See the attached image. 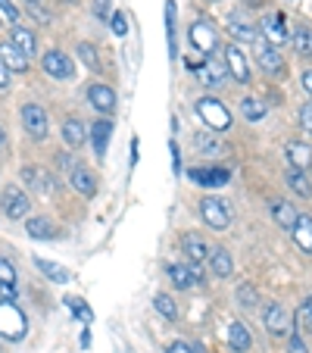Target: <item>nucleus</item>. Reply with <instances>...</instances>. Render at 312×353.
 I'll return each mask as SVG.
<instances>
[{
	"label": "nucleus",
	"mask_w": 312,
	"mask_h": 353,
	"mask_svg": "<svg viewBox=\"0 0 312 353\" xmlns=\"http://www.w3.org/2000/svg\"><path fill=\"white\" fill-rule=\"evenodd\" d=\"M197 116L203 119V125L209 128V132H228L231 122H234L231 113H228V107L219 97H200L197 100Z\"/></svg>",
	"instance_id": "1"
},
{
	"label": "nucleus",
	"mask_w": 312,
	"mask_h": 353,
	"mask_svg": "<svg viewBox=\"0 0 312 353\" xmlns=\"http://www.w3.org/2000/svg\"><path fill=\"white\" fill-rule=\"evenodd\" d=\"M28 332V319L22 316V310L10 300H0V338L7 341H22Z\"/></svg>",
	"instance_id": "2"
},
{
	"label": "nucleus",
	"mask_w": 312,
	"mask_h": 353,
	"mask_svg": "<svg viewBox=\"0 0 312 353\" xmlns=\"http://www.w3.org/2000/svg\"><path fill=\"white\" fill-rule=\"evenodd\" d=\"M200 216H203V222L213 228V232H225L234 219L228 200H222V197H203L200 200Z\"/></svg>",
	"instance_id": "3"
},
{
	"label": "nucleus",
	"mask_w": 312,
	"mask_h": 353,
	"mask_svg": "<svg viewBox=\"0 0 312 353\" xmlns=\"http://www.w3.org/2000/svg\"><path fill=\"white\" fill-rule=\"evenodd\" d=\"M0 207H3V213H7L10 219H25L28 210H32V200H28V194L22 191V188L10 185L0 194Z\"/></svg>",
	"instance_id": "4"
},
{
	"label": "nucleus",
	"mask_w": 312,
	"mask_h": 353,
	"mask_svg": "<svg viewBox=\"0 0 312 353\" xmlns=\"http://www.w3.org/2000/svg\"><path fill=\"white\" fill-rule=\"evenodd\" d=\"M191 44L197 47L203 57H216V47H219V34L206 19H197L191 26Z\"/></svg>",
	"instance_id": "5"
},
{
	"label": "nucleus",
	"mask_w": 312,
	"mask_h": 353,
	"mask_svg": "<svg viewBox=\"0 0 312 353\" xmlns=\"http://www.w3.org/2000/svg\"><path fill=\"white\" fill-rule=\"evenodd\" d=\"M228 75H231V72H228L225 60H219V57H203V60H200V66H197V79L203 81L206 88L225 85Z\"/></svg>",
	"instance_id": "6"
},
{
	"label": "nucleus",
	"mask_w": 312,
	"mask_h": 353,
	"mask_svg": "<svg viewBox=\"0 0 312 353\" xmlns=\"http://www.w3.org/2000/svg\"><path fill=\"white\" fill-rule=\"evenodd\" d=\"M166 275H169V281H172L178 291H191V288L203 285V269H200V266L187 269V266H181V263H169Z\"/></svg>",
	"instance_id": "7"
},
{
	"label": "nucleus",
	"mask_w": 312,
	"mask_h": 353,
	"mask_svg": "<svg viewBox=\"0 0 312 353\" xmlns=\"http://www.w3.org/2000/svg\"><path fill=\"white\" fill-rule=\"evenodd\" d=\"M41 66H44V72L50 75V79H60V81H69L75 75V63L69 60L63 50H47Z\"/></svg>",
	"instance_id": "8"
},
{
	"label": "nucleus",
	"mask_w": 312,
	"mask_h": 353,
	"mask_svg": "<svg viewBox=\"0 0 312 353\" xmlns=\"http://www.w3.org/2000/svg\"><path fill=\"white\" fill-rule=\"evenodd\" d=\"M22 125H25V132L32 134L34 141H44L47 138V113L41 103H25L22 107Z\"/></svg>",
	"instance_id": "9"
},
{
	"label": "nucleus",
	"mask_w": 312,
	"mask_h": 353,
	"mask_svg": "<svg viewBox=\"0 0 312 353\" xmlns=\"http://www.w3.org/2000/svg\"><path fill=\"white\" fill-rule=\"evenodd\" d=\"M266 328L272 338H291V316L281 303H269L266 307Z\"/></svg>",
	"instance_id": "10"
},
{
	"label": "nucleus",
	"mask_w": 312,
	"mask_h": 353,
	"mask_svg": "<svg viewBox=\"0 0 312 353\" xmlns=\"http://www.w3.org/2000/svg\"><path fill=\"white\" fill-rule=\"evenodd\" d=\"M187 179L197 181L200 188H222L228 185V169H219V166H194L187 169Z\"/></svg>",
	"instance_id": "11"
},
{
	"label": "nucleus",
	"mask_w": 312,
	"mask_h": 353,
	"mask_svg": "<svg viewBox=\"0 0 312 353\" xmlns=\"http://www.w3.org/2000/svg\"><path fill=\"white\" fill-rule=\"evenodd\" d=\"M225 66H228V72H231L234 81H240V85H247V81H250V63H247V54L240 50L238 44H228L225 47Z\"/></svg>",
	"instance_id": "12"
},
{
	"label": "nucleus",
	"mask_w": 312,
	"mask_h": 353,
	"mask_svg": "<svg viewBox=\"0 0 312 353\" xmlns=\"http://www.w3.org/2000/svg\"><path fill=\"white\" fill-rule=\"evenodd\" d=\"M87 100H91V107L97 110V113H103V116H110V113H116V91L110 85H91L87 88Z\"/></svg>",
	"instance_id": "13"
},
{
	"label": "nucleus",
	"mask_w": 312,
	"mask_h": 353,
	"mask_svg": "<svg viewBox=\"0 0 312 353\" xmlns=\"http://www.w3.org/2000/svg\"><path fill=\"white\" fill-rule=\"evenodd\" d=\"M259 32H262V38H266L272 47L284 44V41H287L284 16H281V13H269V16H262V22H259Z\"/></svg>",
	"instance_id": "14"
},
{
	"label": "nucleus",
	"mask_w": 312,
	"mask_h": 353,
	"mask_svg": "<svg viewBox=\"0 0 312 353\" xmlns=\"http://www.w3.org/2000/svg\"><path fill=\"white\" fill-rule=\"evenodd\" d=\"M22 179H25V185L32 188V191H38V194H54L56 191V181H54V175L47 172V169L25 166L22 169Z\"/></svg>",
	"instance_id": "15"
},
{
	"label": "nucleus",
	"mask_w": 312,
	"mask_h": 353,
	"mask_svg": "<svg viewBox=\"0 0 312 353\" xmlns=\"http://www.w3.org/2000/svg\"><path fill=\"white\" fill-rule=\"evenodd\" d=\"M69 185H72L79 194H85V197H94V194H97V175H94L91 169L75 163V166L69 169Z\"/></svg>",
	"instance_id": "16"
},
{
	"label": "nucleus",
	"mask_w": 312,
	"mask_h": 353,
	"mask_svg": "<svg viewBox=\"0 0 312 353\" xmlns=\"http://www.w3.org/2000/svg\"><path fill=\"white\" fill-rule=\"evenodd\" d=\"M0 63H3L10 72H25L28 69V57L22 54L13 41H3V44H0Z\"/></svg>",
	"instance_id": "17"
},
{
	"label": "nucleus",
	"mask_w": 312,
	"mask_h": 353,
	"mask_svg": "<svg viewBox=\"0 0 312 353\" xmlns=\"http://www.w3.org/2000/svg\"><path fill=\"white\" fill-rule=\"evenodd\" d=\"M181 250H185V254L191 256L194 263H203V260H209V254H213V250H209V244H206V241L200 238L197 232H187L185 238H181Z\"/></svg>",
	"instance_id": "18"
},
{
	"label": "nucleus",
	"mask_w": 312,
	"mask_h": 353,
	"mask_svg": "<svg viewBox=\"0 0 312 353\" xmlns=\"http://www.w3.org/2000/svg\"><path fill=\"white\" fill-rule=\"evenodd\" d=\"M110 138H113V122L110 119H97L91 125V141H94V154L97 157H107V147Z\"/></svg>",
	"instance_id": "19"
},
{
	"label": "nucleus",
	"mask_w": 312,
	"mask_h": 353,
	"mask_svg": "<svg viewBox=\"0 0 312 353\" xmlns=\"http://www.w3.org/2000/svg\"><path fill=\"white\" fill-rule=\"evenodd\" d=\"M272 216H275V222H278L284 232H293V225H297V219H300V213H297V207L293 203H287V200H272Z\"/></svg>",
	"instance_id": "20"
},
{
	"label": "nucleus",
	"mask_w": 312,
	"mask_h": 353,
	"mask_svg": "<svg viewBox=\"0 0 312 353\" xmlns=\"http://www.w3.org/2000/svg\"><path fill=\"white\" fill-rule=\"evenodd\" d=\"M291 238H293V244H297L303 254H312V216L300 213V219H297V225H293Z\"/></svg>",
	"instance_id": "21"
},
{
	"label": "nucleus",
	"mask_w": 312,
	"mask_h": 353,
	"mask_svg": "<svg viewBox=\"0 0 312 353\" xmlns=\"http://www.w3.org/2000/svg\"><path fill=\"white\" fill-rule=\"evenodd\" d=\"M250 344H253L250 328H247L244 322H231V328H228V347H231L234 353H247Z\"/></svg>",
	"instance_id": "22"
},
{
	"label": "nucleus",
	"mask_w": 312,
	"mask_h": 353,
	"mask_svg": "<svg viewBox=\"0 0 312 353\" xmlns=\"http://www.w3.org/2000/svg\"><path fill=\"white\" fill-rule=\"evenodd\" d=\"M63 138H66L69 147H75V150H79V147L87 141V125L79 119V116H75V119H66V122H63Z\"/></svg>",
	"instance_id": "23"
},
{
	"label": "nucleus",
	"mask_w": 312,
	"mask_h": 353,
	"mask_svg": "<svg viewBox=\"0 0 312 353\" xmlns=\"http://www.w3.org/2000/svg\"><path fill=\"white\" fill-rule=\"evenodd\" d=\"M10 41H13L16 47H19V50L28 57V60H32V57L38 54V41H34V32H32V28H22V26H16L13 32H10Z\"/></svg>",
	"instance_id": "24"
},
{
	"label": "nucleus",
	"mask_w": 312,
	"mask_h": 353,
	"mask_svg": "<svg viewBox=\"0 0 312 353\" xmlns=\"http://www.w3.org/2000/svg\"><path fill=\"white\" fill-rule=\"evenodd\" d=\"M284 150H287V160H291V166H293V169H303V172H306V166L312 163V150H309V144L291 141V144H287Z\"/></svg>",
	"instance_id": "25"
},
{
	"label": "nucleus",
	"mask_w": 312,
	"mask_h": 353,
	"mask_svg": "<svg viewBox=\"0 0 312 353\" xmlns=\"http://www.w3.org/2000/svg\"><path fill=\"white\" fill-rule=\"evenodd\" d=\"M256 57H259V66L266 69L269 75H281V72H284V63H281V54L275 50L272 44H269V47H259V54H256Z\"/></svg>",
	"instance_id": "26"
},
{
	"label": "nucleus",
	"mask_w": 312,
	"mask_h": 353,
	"mask_svg": "<svg viewBox=\"0 0 312 353\" xmlns=\"http://www.w3.org/2000/svg\"><path fill=\"white\" fill-rule=\"evenodd\" d=\"M209 266H213V272L219 275V279H228L231 269H234V260H231V254H228L225 247H216L213 254H209Z\"/></svg>",
	"instance_id": "27"
},
{
	"label": "nucleus",
	"mask_w": 312,
	"mask_h": 353,
	"mask_svg": "<svg viewBox=\"0 0 312 353\" xmlns=\"http://www.w3.org/2000/svg\"><path fill=\"white\" fill-rule=\"evenodd\" d=\"M225 28H228V32H231L238 41H247V44H253V41H256V34H259L256 28H253L250 22H244V19H240V16H228Z\"/></svg>",
	"instance_id": "28"
},
{
	"label": "nucleus",
	"mask_w": 312,
	"mask_h": 353,
	"mask_svg": "<svg viewBox=\"0 0 312 353\" xmlns=\"http://www.w3.org/2000/svg\"><path fill=\"white\" fill-rule=\"evenodd\" d=\"M34 266H38L50 281H56V285H66V281L72 279V272H69L66 266H60V263H50V260H41V256H38V260H34Z\"/></svg>",
	"instance_id": "29"
},
{
	"label": "nucleus",
	"mask_w": 312,
	"mask_h": 353,
	"mask_svg": "<svg viewBox=\"0 0 312 353\" xmlns=\"http://www.w3.org/2000/svg\"><path fill=\"white\" fill-rule=\"evenodd\" d=\"M287 188H291L293 194H300V197H312V185L303 169H291V172H287Z\"/></svg>",
	"instance_id": "30"
},
{
	"label": "nucleus",
	"mask_w": 312,
	"mask_h": 353,
	"mask_svg": "<svg viewBox=\"0 0 312 353\" xmlns=\"http://www.w3.org/2000/svg\"><path fill=\"white\" fill-rule=\"evenodd\" d=\"M25 232H28V238H34V241H50L54 238V225L47 219H25Z\"/></svg>",
	"instance_id": "31"
},
{
	"label": "nucleus",
	"mask_w": 312,
	"mask_h": 353,
	"mask_svg": "<svg viewBox=\"0 0 312 353\" xmlns=\"http://www.w3.org/2000/svg\"><path fill=\"white\" fill-rule=\"evenodd\" d=\"M240 113H244V119L256 122V119H262V116H266V103H262V100H256V97H244V100H240Z\"/></svg>",
	"instance_id": "32"
},
{
	"label": "nucleus",
	"mask_w": 312,
	"mask_h": 353,
	"mask_svg": "<svg viewBox=\"0 0 312 353\" xmlns=\"http://www.w3.org/2000/svg\"><path fill=\"white\" fill-rule=\"evenodd\" d=\"M153 307H156L160 316H166V319H178V307H175V300L169 297V294H156V297H153Z\"/></svg>",
	"instance_id": "33"
},
{
	"label": "nucleus",
	"mask_w": 312,
	"mask_h": 353,
	"mask_svg": "<svg viewBox=\"0 0 312 353\" xmlns=\"http://www.w3.org/2000/svg\"><path fill=\"white\" fill-rule=\"evenodd\" d=\"M194 144H197L200 150H206V154H209V157H219V154H222V144H219V141H216L209 132H200V134H194Z\"/></svg>",
	"instance_id": "34"
},
{
	"label": "nucleus",
	"mask_w": 312,
	"mask_h": 353,
	"mask_svg": "<svg viewBox=\"0 0 312 353\" xmlns=\"http://www.w3.org/2000/svg\"><path fill=\"white\" fill-rule=\"evenodd\" d=\"M166 38H169V54H178L175 50V0H166Z\"/></svg>",
	"instance_id": "35"
},
{
	"label": "nucleus",
	"mask_w": 312,
	"mask_h": 353,
	"mask_svg": "<svg viewBox=\"0 0 312 353\" xmlns=\"http://www.w3.org/2000/svg\"><path fill=\"white\" fill-rule=\"evenodd\" d=\"M66 303H69V313H72L75 319H81V322H85V325L94 319V313L85 307V300H81V297H66Z\"/></svg>",
	"instance_id": "36"
},
{
	"label": "nucleus",
	"mask_w": 312,
	"mask_h": 353,
	"mask_svg": "<svg viewBox=\"0 0 312 353\" xmlns=\"http://www.w3.org/2000/svg\"><path fill=\"white\" fill-rule=\"evenodd\" d=\"M79 57H81V63H85L87 69H94V72L100 69V60H97V50H94V44L81 41V44H79Z\"/></svg>",
	"instance_id": "37"
},
{
	"label": "nucleus",
	"mask_w": 312,
	"mask_h": 353,
	"mask_svg": "<svg viewBox=\"0 0 312 353\" xmlns=\"http://www.w3.org/2000/svg\"><path fill=\"white\" fill-rule=\"evenodd\" d=\"M293 44H297V50H300V54H306V57H309V54H312V34H309V28H306V26H300L297 32H293Z\"/></svg>",
	"instance_id": "38"
},
{
	"label": "nucleus",
	"mask_w": 312,
	"mask_h": 353,
	"mask_svg": "<svg viewBox=\"0 0 312 353\" xmlns=\"http://www.w3.org/2000/svg\"><path fill=\"white\" fill-rule=\"evenodd\" d=\"M238 303H240V307H247V310L256 307V303H259L256 288H253V285H240V288H238Z\"/></svg>",
	"instance_id": "39"
},
{
	"label": "nucleus",
	"mask_w": 312,
	"mask_h": 353,
	"mask_svg": "<svg viewBox=\"0 0 312 353\" xmlns=\"http://www.w3.org/2000/svg\"><path fill=\"white\" fill-rule=\"evenodd\" d=\"M297 319H300V325H303L306 332L312 334V294L303 300V303H300V310H297Z\"/></svg>",
	"instance_id": "40"
},
{
	"label": "nucleus",
	"mask_w": 312,
	"mask_h": 353,
	"mask_svg": "<svg viewBox=\"0 0 312 353\" xmlns=\"http://www.w3.org/2000/svg\"><path fill=\"white\" fill-rule=\"evenodd\" d=\"M16 279H19V275H16L13 263H10V260H3V256H0V285H10V288H16Z\"/></svg>",
	"instance_id": "41"
},
{
	"label": "nucleus",
	"mask_w": 312,
	"mask_h": 353,
	"mask_svg": "<svg viewBox=\"0 0 312 353\" xmlns=\"http://www.w3.org/2000/svg\"><path fill=\"white\" fill-rule=\"evenodd\" d=\"M110 22H113V34H116V38H125V34H128V19H125V13H122V10H116Z\"/></svg>",
	"instance_id": "42"
},
{
	"label": "nucleus",
	"mask_w": 312,
	"mask_h": 353,
	"mask_svg": "<svg viewBox=\"0 0 312 353\" xmlns=\"http://www.w3.org/2000/svg\"><path fill=\"white\" fill-rule=\"evenodd\" d=\"M0 16H3L7 22H16V19H19V7H16V3H10V0H0Z\"/></svg>",
	"instance_id": "43"
},
{
	"label": "nucleus",
	"mask_w": 312,
	"mask_h": 353,
	"mask_svg": "<svg viewBox=\"0 0 312 353\" xmlns=\"http://www.w3.org/2000/svg\"><path fill=\"white\" fill-rule=\"evenodd\" d=\"M300 128L312 134V103H303V107H300Z\"/></svg>",
	"instance_id": "44"
},
{
	"label": "nucleus",
	"mask_w": 312,
	"mask_h": 353,
	"mask_svg": "<svg viewBox=\"0 0 312 353\" xmlns=\"http://www.w3.org/2000/svg\"><path fill=\"white\" fill-rule=\"evenodd\" d=\"M287 347H291V353H309V350H306V341L300 338L297 332L291 334V344H287Z\"/></svg>",
	"instance_id": "45"
},
{
	"label": "nucleus",
	"mask_w": 312,
	"mask_h": 353,
	"mask_svg": "<svg viewBox=\"0 0 312 353\" xmlns=\"http://www.w3.org/2000/svg\"><path fill=\"white\" fill-rule=\"evenodd\" d=\"M94 13H97L100 19H107L110 16V0H94Z\"/></svg>",
	"instance_id": "46"
},
{
	"label": "nucleus",
	"mask_w": 312,
	"mask_h": 353,
	"mask_svg": "<svg viewBox=\"0 0 312 353\" xmlns=\"http://www.w3.org/2000/svg\"><path fill=\"white\" fill-rule=\"evenodd\" d=\"M166 353H197V350H194V347H187L185 341H175V344H169Z\"/></svg>",
	"instance_id": "47"
},
{
	"label": "nucleus",
	"mask_w": 312,
	"mask_h": 353,
	"mask_svg": "<svg viewBox=\"0 0 312 353\" xmlns=\"http://www.w3.org/2000/svg\"><path fill=\"white\" fill-rule=\"evenodd\" d=\"M0 300H10V303H13V300H16V288L0 285Z\"/></svg>",
	"instance_id": "48"
},
{
	"label": "nucleus",
	"mask_w": 312,
	"mask_h": 353,
	"mask_svg": "<svg viewBox=\"0 0 312 353\" xmlns=\"http://www.w3.org/2000/svg\"><path fill=\"white\" fill-rule=\"evenodd\" d=\"M169 150H172V169L178 172V169H181V154H178V147H175V141L169 144Z\"/></svg>",
	"instance_id": "49"
},
{
	"label": "nucleus",
	"mask_w": 312,
	"mask_h": 353,
	"mask_svg": "<svg viewBox=\"0 0 312 353\" xmlns=\"http://www.w3.org/2000/svg\"><path fill=\"white\" fill-rule=\"evenodd\" d=\"M0 88H10V69L0 63Z\"/></svg>",
	"instance_id": "50"
},
{
	"label": "nucleus",
	"mask_w": 312,
	"mask_h": 353,
	"mask_svg": "<svg viewBox=\"0 0 312 353\" xmlns=\"http://www.w3.org/2000/svg\"><path fill=\"white\" fill-rule=\"evenodd\" d=\"M303 88H306V94L312 97V72H303Z\"/></svg>",
	"instance_id": "51"
},
{
	"label": "nucleus",
	"mask_w": 312,
	"mask_h": 353,
	"mask_svg": "<svg viewBox=\"0 0 312 353\" xmlns=\"http://www.w3.org/2000/svg\"><path fill=\"white\" fill-rule=\"evenodd\" d=\"M247 3H250V7H259V3H262V0H247Z\"/></svg>",
	"instance_id": "52"
},
{
	"label": "nucleus",
	"mask_w": 312,
	"mask_h": 353,
	"mask_svg": "<svg viewBox=\"0 0 312 353\" xmlns=\"http://www.w3.org/2000/svg\"><path fill=\"white\" fill-rule=\"evenodd\" d=\"M0 147H3V128H0Z\"/></svg>",
	"instance_id": "53"
},
{
	"label": "nucleus",
	"mask_w": 312,
	"mask_h": 353,
	"mask_svg": "<svg viewBox=\"0 0 312 353\" xmlns=\"http://www.w3.org/2000/svg\"><path fill=\"white\" fill-rule=\"evenodd\" d=\"M25 3H38V0H25Z\"/></svg>",
	"instance_id": "54"
}]
</instances>
